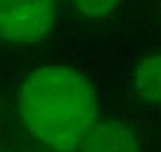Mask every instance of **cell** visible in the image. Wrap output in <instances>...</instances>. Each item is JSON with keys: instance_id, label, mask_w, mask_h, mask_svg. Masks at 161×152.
I'll use <instances>...</instances> for the list:
<instances>
[{"instance_id": "cell-1", "label": "cell", "mask_w": 161, "mask_h": 152, "mask_svg": "<svg viewBox=\"0 0 161 152\" xmlns=\"http://www.w3.org/2000/svg\"><path fill=\"white\" fill-rule=\"evenodd\" d=\"M18 112L25 130L54 152H76L98 117L92 84L66 66L31 72L18 91Z\"/></svg>"}, {"instance_id": "cell-2", "label": "cell", "mask_w": 161, "mask_h": 152, "mask_svg": "<svg viewBox=\"0 0 161 152\" xmlns=\"http://www.w3.org/2000/svg\"><path fill=\"white\" fill-rule=\"evenodd\" d=\"M54 0H0V39L37 42L49 33Z\"/></svg>"}, {"instance_id": "cell-3", "label": "cell", "mask_w": 161, "mask_h": 152, "mask_svg": "<svg viewBox=\"0 0 161 152\" xmlns=\"http://www.w3.org/2000/svg\"><path fill=\"white\" fill-rule=\"evenodd\" d=\"M79 149L82 152H140L133 130L119 121L94 124Z\"/></svg>"}, {"instance_id": "cell-4", "label": "cell", "mask_w": 161, "mask_h": 152, "mask_svg": "<svg viewBox=\"0 0 161 152\" xmlns=\"http://www.w3.org/2000/svg\"><path fill=\"white\" fill-rule=\"evenodd\" d=\"M134 88L139 97L157 105L161 97V58L158 54L149 55L139 63L134 72Z\"/></svg>"}, {"instance_id": "cell-5", "label": "cell", "mask_w": 161, "mask_h": 152, "mask_svg": "<svg viewBox=\"0 0 161 152\" xmlns=\"http://www.w3.org/2000/svg\"><path fill=\"white\" fill-rule=\"evenodd\" d=\"M119 0H75L76 8L85 17L98 18L109 14Z\"/></svg>"}]
</instances>
